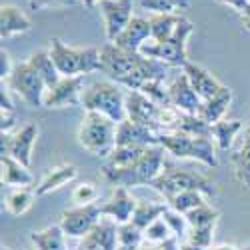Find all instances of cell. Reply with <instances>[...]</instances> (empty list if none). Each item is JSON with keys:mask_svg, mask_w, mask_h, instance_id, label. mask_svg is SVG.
I'll use <instances>...</instances> for the list:
<instances>
[{"mask_svg": "<svg viewBox=\"0 0 250 250\" xmlns=\"http://www.w3.org/2000/svg\"><path fill=\"white\" fill-rule=\"evenodd\" d=\"M164 154L166 150L160 146H150L132 166L128 168H108L102 164V176L114 186H124V188H132V186H150L166 168H164Z\"/></svg>", "mask_w": 250, "mask_h": 250, "instance_id": "1", "label": "cell"}, {"mask_svg": "<svg viewBox=\"0 0 250 250\" xmlns=\"http://www.w3.org/2000/svg\"><path fill=\"white\" fill-rule=\"evenodd\" d=\"M80 106L86 112H98L120 124L122 120H126V92L120 84L110 80L92 82L82 92Z\"/></svg>", "mask_w": 250, "mask_h": 250, "instance_id": "2", "label": "cell"}, {"mask_svg": "<svg viewBox=\"0 0 250 250\" xmlns=\"http://www.w3.org/2000/svg\"><path fill=\"white\" fill-rule=\"evenodd\" d=\"M48 52L60 76H86L102 70V52L100 48H72L60 38H52Z\"/></svg>", "mask_w": 250, "mask_h": 250, "instance_id": "3", "label": "cell"}, {"mask_svg": "<svg viewBox=\"0 0 250 250\" xmlns=\"http://www.w3.org/2000/svg\"><path fill=\"white\" fill-rule=\"evenodd\" d=\"M158 144L172 154L174 158L182 160H198L204 166H218L216 146L210 136H190L184 132H158Z\"/></svg>", "mask_w": 250, "mask_h": 250, "instance_id": "4", "label": "cell"}, {"mask_svg": "<svg viewBox=\"0 0 250 250\" xmlns=\"http://www.w3.org/2000/svg\"><path fill=\"white\" fill-rule=\"evenodd\" d=\"M118 124L98 112H86L78 128V144L92 156L108 158L116 148Z\"/></svg>", "mask_w": 250, "mask_h": 250, "instance_id": "5", "label": "cell"}, {"mask_svg": "<svg viewBox=\"0 0 250 250\" xmlns=\"http://www.w3.org/2000/svg\"><path fill=\"white\" fill-rule=\"evenodd\" d=\"M194 32V26L190 20L182 18V22L178 24V28L174 30V34L164 40V42H154V40H146L140 48V54L146 58H154L164 62L166 66H184L188 62V56H186V42H188L190 34Z\"/></svg>", "mask_w": 250, "mask_h": 250, "instance_id": "6", "label": "cell"}, {"mask_svg": "<svg viewBox=\"0 0 250 250\" xmlns=\"http://www.w3.org/2000/svg\"><path fill=\"white\" fill-rule=\"evenodd\" d=\"M152 188L164 196V200H168L170 196L186 190H196L202 192L204 196H214L216 186L210 178H206L200 172L194 170H182V168H168L164 170L152 184Z\"/></svg>", "mask_w": 250, "mask_h": 250, "instance_id": "7", "label": "cell"}, {"mask_svg": "<svg viewBox=\"0 0 250 250\" xmlns=\"http://www.w3.org/2000/svg\"><path fill=\"white\" fill-rule=\"evenodd\" d=\"M6 86L20 96L24 104H28L30 108H40L44 106V96L48 92L42 76H40L30 62H14V70L10 78L6 80Z\"/></svg>", "mask_w": 250, "mask_h": 250, "instance_id": "8", "label": "cell"}, {"mask_svg": "<svg viewBox=\"0 0 250 250\" xmlns=\"http://www.w3.org/2000/svg\"><path fill=\"white\" fill-rule=\"evenodd\" d=\"M38 138V126L34 122H26L24 126L16 128L14 132L0 134V156H12L20 164L30 168L32 150Z\"/></svg>", "mask_w": 250, "mask_h": 250, "instance_id": "9", "label": "cell"}, {"mask_svg": "<svg viewBox=\"0 0 250 250\" xmlns=\"http://www.w3.org/2000/svg\"><path fill=\"white\" fill-rule=\"evenodd\" d=\"M100 52H102V72L108 74V78L114 80L116 84H120L144 60V56L140 52L124 50V48L116 46L114 42L104 44L100 48Z\"/></svg>", "mask_w": 250, "mask_h": 250, "instance_id": "10", "label": "cell"}, {"mask_svg": "<svg viewBox=\"0 0 250 250\" xmlns=\"http://www.w3.org/2000/svg\"><path fill=\"white\" fill-rule=\"evenodd\" d=\"M102 210L98 204H82L74 206L70 210L62 212L60 216V228L64 230L68 238H84L92 228L102 220Z\"/></svg>", "mask_w": 250, "mask_h": 250, "instance_id": "11", "label": "cell"}, {"mask_svg": "<svg viewBox=\"0 0 250 250\" xmlns=\"http://www.w3.org/2000/svg\"><path fill=\"white\" fill-rule=\"evenodd\" d=\"M98 6H100V14H102L106 40L108 42H114L124 32V28L130 24V20L134 18V14H132L134 0H102Z\"/></svg>", "mask_w": 250, "mask_h": 250, "instance_id": "12", "label": "cell"}, {"mask_svg": "<svg viewBox=\"0 0 250 250\" xmlns=\"http://www.w3.org/2000/svg\"><path fill=\"white\" fill-rule=\"evenodd\" d=\"M84 76H62L56 86H52L44 96V108H66L76 106L84 92Z\"/></svg>", "mask_w": 250, "mask_h": 250, "instance_id": "13", "label": "cell"}, {"mask_svg": "<svg viewBox=\"0 0 250 250\" xmlns=\"http://www.w3.org/2000/svg\"><path fill=\"white\" fill-rule=\"evenodd\" d=\"M138 206V200L132 196L130 188H124V186H114L112 196L100 206L102 216L110 218L112 222H116L118 226L128 224L132 220V214Z\"/></svg>", "mask_w": 250, "mask_h": 250, "instance_id": "14", "label": "cell"}, {"mask_svg": "<svg viewBox=\"0 0 250 250\" xmlns=\"http://www.w3.org/2000/svg\"><path fill=\"white\" fill-rule=\"evenodd\" d=\"M116 146H158V132L126 118L116 126Z\"/></svg>", "mask_w": 250, "mask_h": 250, "instance_id": "15", "label": "cell"}, {"mask_svg": "<svg viewBox=\"0 0 250 250\" xmlns=\"http://www.w3.org/2000/svg\"><path fill=\"white\" fill-rule=\"evenodd\" d=\"M160 106L156 102H152L146 94H142L140 90H126V118L150 126L156 130V116H158ZM158 132V130H156Z\"/></svg>", "mask_w": 250, "mask_h": 250, "instance_id": "16", "label": "cell"}, {"mask_svg": "<svg viewBox=\"0 0 250 250\" xmlns=\"http://www.w3.org/2000/svg\"><path fill=\"white\" fill-rule=\"evenodd\" d=\"M168 96H170V104L174 108H178L184 114H198L200 106H202V100L200 96L192 90L188 78L182 74H176L170 84H168Z\"/></svg>", "mask_w": 250, "mask_h": 250, "instance_id": "17", "label": "cell"}, {"mask_svg": "<svg viewBox=\"0 0 250 250\" xmlns=\"http://www.w3.org/2000/svg\"><path fill=\"white\" fill-rule=\"evenodd\" d=\"M118 248V224L110 218H102L92 232L80 238L76 250H116Z\"/></svg>", "mask_w": 250, "mask_h": 250, "instance_id": "18", "label": "cell"}, {"mask_svg": "<svg viewBox=\"0 0 250 250\" xmlns=\"http://www.w3.org/2000/svg\"><path fill=\"white\" fill-rule=\"evenodd\" d=\"M182 72H184L186 78H188L192 90L200 96L202 102L204 100H210L212 96H216L222 90V86H224L206 68H202L200 64H194V62H190V60L182 66Z\"/></svg>", "mask_w": 250, "mask_h": 250, "instance_id": "19", "label": "cell"}, {"mask_svg": "<svg viewBox=\"0 0 250 250\" xmlns=\"http://www.w3.org/2000/svg\"><path fill=\"white\" fill-rule=\"evenodd\" d=\"M150 38H152L150 20L144 18V16H134L130 20V24L124 28V32L114 40V44L124 48V50H130V52H140L142 44Z\"/></svg>", "mask_w": 250, "mask_h": 250, "instance_id": "20", "label": "cell"}, {"mask_svg": "<svg viewBox=\"0 0 250 250\" xmlns=\"http://www.w3.org/2000/svg\"><path fill=\"white\" fill-rule=\"evenodd\" d=\"M78 176V168L74 164H58V166H52V168L42 176L36 184V196H46V194H52L60 188H64L66 184H70L72 180H76Z\"/></svg>", "mask_w": 250, "mask_h": 250, "instance_id": "21", "label": "cell"}, {"mask_svg": "<svg viewBox=\"0 0 250 250\" xmlns=\"http://www.w3.org/2000/svg\"><path fill=\"white\" fill-rule=\"evenodd\" d=\"M30 28L32 22L24 14V10L12 4H2V8H0V38L6 40L18 34H26L30 32Z\"/></svg>", "mask_w": 250, "mask_h": 250, "instance_id": "22", "label": "cell"}, {"mask_svg": "<svg viewBox=\"0 0 250 250\" xmlns=\"http://www.w3.org/2000/svg\"><path fill=\"white\" fill-rule=\"evenodd\" d=\"M0 182L2 186H14V188H28L34 184V176L30 168L20 164L12 156H0Z\"/></svg>", "mask_w": 250, "mask_h": 250, "instance_id": "23", "label": "cell"}, {"mask_svg": "<svg viewBox=\"0 0 250 250\" xmlns=\"http://www.w3.org/2000/svg\"><path fill=\"white\" fill-rule=\"evenodd\" d=\"M230 102H232V90L228 86H222V90L216 96L202 102V106H200L196 116L200 120H204L208 126H212V124L224 120V114H226L228 106H230Z\"/></svg>", "mask_w": 250, "mask_h": 250, "instance_id": "24", "label": "cell"}, {"mask_svg": "<svg viewBox=\"0 0 250 250\" xmlns=\"http://www.w3.org/2000/svg\"><path fill=\"white\" fill-rule=\"evenodd\" d=\"M30 242L36 246V250H68L66 234L60 228V224H52V226H46L44 230L32 232Z\"/></svg>", "mask_w": 250, "mask_h": 250, "instance_id": "25", "label": "cell"}, {"mask_svg": "<svg viewBox=\"0 0 250 250\" xmlns=\"http://www.w3.org/2000/svg\"><path fill=\"white\" fill-rule=\"evenodd\" d=\"M28 62L34 66V70L42 76V80H44V84H46L48 90L60 82L62 76H60V72H58V68H56V64H54V60H52L48 50H38V52L30 54Z\"/></svg>", "mask_w": 250, "mask_h": 250, "instance_id": "26", "label": "cell"}, {"mask_svg": "<svg viewBox=\"0 0 250 250\" xmlns=\"http://www.w3.org/2000/svg\"><path fill=\"white\" fill-rule=\"evenodd\" d=\"M182 18H184L182 14H152L148 20H150V32L154 42L168 40L178 28V24L182 22Z\"/></svg>", "mask_w": 250, "mask_h": 250, "instance_id": "27", "label": "cell"}, {"mask_svg": "<svg viewBox=\"0 0 250 250\" xmlns=\"http://www.w3.org/2000/svg\"><path fill=\"white\" fill-rule=\"evenodd\" d=\"M240 130H242L240 120H220L210 126V134L214 136V142L220 150H230Z\"/></svg>", "mask_w": 250, "mask_h": 250, "instance_id": "28", "label": "cell"}, {"mask_svg": "<svg viewBox=\"0 0 250 250\" xmlns=\"http://www.w3.org/2000/svg\"><path fill=\"white\" fill-rule=\"evenodd\" d=\"M166 208H168L166 204H156V202L138 200V206H136V210H134V214H132V220H130V222L144 232V230H146V228H148L152 222H156L158 218H162V214H164Z\"/></svg>", "mask_w": 250, "mask_h": 250, "instance_id": "29", "label": "cell"}, {"mask_svg": "<svg viewBox=\"0 0 250 250\" xmlns=\"http://www.w3.org/2000/svg\"><path fill=\"white\" fill-rule=\"evenodd\" d=\"M34 198H36V192H32L30 188H14L12 192H8L4 206L12 216H22L32 208Z\"/></svg>", "mask_w": 250, "mask_h": 250, "instance_id": "30", "label": "cell"}, {"mask_svg": "<svg viewBox=\"0 0 250 250\" xmlns=\"http://www.w3.org/2000/svg\"><path fill=\"white\" fill-rule=\"evenodd\" d=\"M144 152H146L144 146H116L112 154L106 158L104 166H108V168H128Z\"/></svg>", "mask_w": 250, "mask_h": 250, "instance_id": "31", "label": "cell"}, {"mask_svg": "<svg viewBox=\"0 0 250 250\" xmlns=\"http://www.w3.org/2000/svg\"><path fill=\"white\" fill-rule=\"evenodd\" d=\"M166 202H168V206L172 210H176L180 214H188L190 210H194V208L206 204V196L202 192H196V190H186V192H178V194L170 196Z\"/></svg>", "mask_w": 250, "mask_h": 250, "instance_id": "32", "label": "cell"}, {"mask_svg": "<svg viewBox=\"0 0 250 250\" xmlns=\"http://www.w3.org/2000/svg\"><path fill=\"white\" fill-rule=\"evenodd\" d=\"M190 2L192 0H140V6L152 14H182L190 8Z\"/></svg>", "mask_w": 250, "mask_h": 250, "instance_id": "33", "label": "cell"}, {"mask_svg": "<svg viewBox=\"0 0 250 250\" xmlns=\"http://www.w3.org/2000/svg\"><path fill=\"white\" fill-rule=\"evenodd\" d=\"M234 176L242 186L250 188V134L244 138L242 148L234 156Z\"/></svg>", "mask_w": 250, "mask_h": 250, "instance_id": "34", "label": "cell"}, {"mask_svg": "<svg viewBox=\"0 0 250 250\" xmlns=\"http://www.w3.org/2000/svg\"><path fill=\"white\" fill-rule=\"evenodd\" d=\"M144 244V232L132 222L118 226V248L116 250H138Z\"/></svg>", "mask_w": 250, "mask_h": 250, "instance_id": "35", "label": "cell"}, {"mask_svg": "<svg viewBox=\"0 0 250 250\" xmlns=\"http://www.w3.org/2000/svg\"><path fill=\"white\" fill-rule=\"evenodd\" d=\"M186 220H188L190 228H204V226H216L218 222V210L216 208H212L210 204H202L198 208H194V210H190L188 214H184Z\"/></svg>", "mask_w": 250, "mask_h": 250, "instance_id": "36", "label": "cell"}, {"mask_svg": "<svg viewBox=\"0 0 250 250\" xmlns=\"http://www.w3.org/2000/svg\"><path fill=\"white\" fill-rule=\"evenodd\" d=\"M162 218H164V222H166V224H168V228H170V232H172V236H174V238H178L180 242H184L186 238H188L190 224H188V220H186V216H184V214H180V212L172 210V208L168 206V208L164 210Z\"/></svg>", "mask_w": 250, "mask_h": 250, "instance_id": "37", "label": "cell"}, {"mask_svg": "<svg viewBox=\"0 0 250 250\" xmlns=\"http://www.w3.org/2000/svg\"><path fill=\"white\" fill-rule=\"evenodd\" d=\"M176 132H184V134H190V136H212L210 126H208L204 120H200L196 114H182L180 126Z\"/></svg>", "mask_w": 250, "mask_h": 250, "instance_id": "38", "label": "cell"}, {"mask_svg": "<svg viewBox=\"0 0 250 250\" xmlns=\"http://www.w3.org/2000/svg\"><path fill=\"white\" fill-rule=\"evenodd\" d=\"M142 94H146L152 102H156L158 106H172L170 104V96H168V86H164V80H150L146 82L142 88Z\"/></svg>", "mask_w": 250, "mask_h": 250, "instance_id": "39", "label": "cell"}, {"mask_svg": "<svg viewBox=\"0 0 250 250\" xmlns=\"http://www.w3.org/2000/svg\"><path fill=\"white\" fill-rule=\"evenodd\" d=\"M168 238H172V232H170L168 224L164 222V218H158L156 222H152L146 230H144V242H148V244L160 246L162 242H166Z\"/></svg>", "mask_w": 250, "mask_h": 250, "instance_id": "40", "label": "cell"}, {"mask_svg": "<svg viewBox=\"0 0 250 250\" xmlns=\"http://www.w3.org/2000/svg\"><path fill=\"white\" fill-rule=\"evenodd\" d=\"M70 198H72V202L76 206L94 204L98 200V188H96V184H92V182H80L78 186H74Z\"/></svg>", "mask_w": 250, "mask_h": 250, "instance_id": "41", "label": "cell"}, {"mask_svg": "<svg viewBox=\"0 0 250 250\" xmlns=\"http://www.w3.org/2000/svg\"><path fill=\"white\" fill-rule=\"evenodd\" d=\"M212 238H214V226H204V228H190L186 240L202 248H212Z\"/></svg>", "mask_w": 250, "mask_h": 250, "instance_id": "42", "label": "cell"}, {"mask_svg": "<svg viewBox=\"0 0 250 250\" xmlns=\"http://www.w3.org/2000/svg\"><path fill=\"white\" fill-rule=\"evenodd\" d=\"M80 0H28L32 10H42V8H66L74 6Z\"/></svg>", "mask_w": 250, "mask_h": 250, "instance_id": "43", "label": "cell"}, {"mask_svg": "<svg viewBox=\"0 0 250 250\" xmlns=\"http://www.w3.org/2000/svg\"><path fill=\"white\" fill-rule=\"evenodd\" d=\"M12 70H14V64L10 60V54L2 48V50H0V80L6 82L10 78V74H12Z\"/></svg>", "mask_w": 250, "mask_h": 250, "instance_id": "44", "label": "cell"}, {"mask_svg": "<svg viewBox=\"0 0 250 250\" xmlns=\"http://www.w3.org/2000/svg\"><path fill=\"white\" fill-rule=\"evenodd\" d=\"M10 88L2 84V88H0V112H14V102H12V96H10Z\"/></svg>", "mask_w": 250, "mask_h": 250, "instance_id": "45", "label": "cell"}, {"mask_svg": "<svg viewBox=\"0 0 250 250\" xmlns=\"http://www.w3.org/2000/svg\"><path fill=\"white\" fill-rule=\"evenodd\" d=\"M216 2H220L224 6H230V8H234V10H238V12L244 14L246 6L250 4V0H216Z\"/></svg>", "mask_w": 250, "mask_h": 250, "instance_id": "46", "label": "cell"}, {"mask_svg": "<svg viewBox=\"0 0 250 250\" xmlns=\"http://www.w3.org/2000/svg\"><path fill=\"white\" fill-rule=\"evenodd\" d=\"M160 250H182V248H180V240L172 236V238H168L166 242L160 244Z\"/></svg>", "mask_w": 250, "mask_h": 250, "instance_id": "47", "label": "cell"}, {"mask_svg": "<svg viewBox=\"0 0 250 250\" xmlns=\"http://www.w3.org/2000/svg\"><path fill=\"white\" fill-rule=\"evenodd\" d=\"M180 248H182V250H210V248H202V246H196V244H192V242H188V240L180 242Z\"/></svg>", "mask_w": 250, "mask_h": 250, "instance_id": "48", "label": "cell"}, {"mask_svg": "<svg viewBox=\"0 0 250 250\" xmlns=\"http://www.w3.org/2000/svg\"><path fill=\"white\" fill-rule=\"evenodd\" d=\"M210 250H238L234 244H216V246H212Z\"/></svg>", "mask_w": 250, "mask_h": 250, "instance_id": "49", "label": "cell"}, {"mask_svg": "<svg viewBox=\"0 0 250 250\" xmlns=\"http://www.w3.org/2000/svg\"><path fill=\"white\" fill-rule=\"evenodd\" d=\"M102 2V0H80V4H84L86 8H94V6H98Z\"/></svg>", "mask_w": 250, "mask_h": 250, "instance_id": "50", "label": "cell"}, {"mask_svg": "<svg viewBox=\"0 0 250 250\" xmlns=\"http://www.w3.org/2000/svg\"><path fill=\"white\" fill-rule=\"evenodd\" d=\"M138 250H160V246H156V244H148V242H144Z\"/></svg>", "mask_w": 250, "mask_h": 250, "instance_id": "51", "label": "cell"}, {"mask_svg": "<svg viewBox=\"0 0 250 250\" xmlns=\"http://www.w3.org/2000/svg\"><path fill=\"white\" fill-rule=\"evenodd\" d=\"M244 20H246V24H248V28H250V4H248L246 10H244Z\"/></svg>", "mask_w": 250, "mask_h": 250, "instance_id": "52", "label": "cell"}, {"mask_svg": "<svg viewBox=\"0 0 250 250\" xmlns=\"http://www.w3.org/2000/svg\"><path fill=\"white\" fill-rule=\"evenodd\" d=\"M0 250H12L10 246H2V248H0Z\"/></svg>", "mask_w": 250, "mask_h": 250, "instance_id": "53", "label": "cell"}]
</instances>
